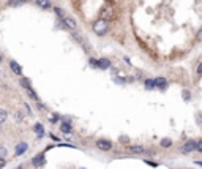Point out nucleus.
Instances as JSON below:
<instances>
[{
    "label": "nucleus",
    "mask_w": 202,
    "mask_h": 169,
    "mask_svg": "<svg viewBox=\"0 0 202 169\" xmlns=\"http://www.w3.org/2000/svg\"><path fill=\"white\" fill-rule=\"evenodd\" d=\"M107 29H109V24H107V21L104 19H98L95 24H93V32H95L97 35H104L107 32Z\"/></svg>",
    "instance_id": "1"
},
{
    "label": "nucleus",
    "mask_w": 202,
    "mask_h": 169,
    "mask_svg": "<svg viewBox=\"0 0 202 169\" xmlns=\"http://www.w3.org/2000/svg\"><path fill=\"white\" fill-rule=\"evenodd\" d=\"M97 147L100 149V150H111L112 149V142L111 141H107V139H98L97 141Z\"/></svg>",
    "instance_id": "2"
},
{
    "label": "nucleus",
    "mask_w": 202,
    "mask_h": 169,
    "mask_svg": "<svg viewBox=\"0 0 202 169\" xmlns=\"http://www.w3.org/2000/svg\"><path fill=\"white\" fill-rule=\"evenodd\" d=\"M21 84H22V87H25L27 93H29V95L33 98V100H38V96H36V93L33 92V89H32V86H30V82H29V81L22 78V79H21Z\"/></svg>",
    "instance_id": "3"
},
{
    "label": "nucleus",
    "mask_w": 202,
    "mask_h": 169,
    "mask_svg": "<svg viewBox=\"0 0 202 169\" xmlns=\"http://www.w3.org/2000/svg\"><path fill=\"white\" fill-rule=\"evenodd\" d=\"M63 27H65V29H68V30H76V29H77V24H76L74 19L65 16V18H63Z\"/></svg>",
    "instance_id": "4"
},
{
    "label": "nucleus",
    "mask_w": 202,
    "mask_h": 169,
    "mask_svg": "<svg viewBox=\"0 0 202 169\" xmlns=\"http://www.w3.org/2000/svg\"><path fill=\"white\" fill-rule=\"evenodd\" d=\"M112 18H114V10H112L111 6H106V8L101 10V18H100V19L107 21V19H112Z\"/></svg>",
    "instance_id": "5"
},
{
    "label": "nucleus",
    "mask_w": 202,
    "mask_h": 169,
    "mask_svg": "<svg viewBox=\"0 0 202 169\" xmlns=\"http://www.w3.org/2000/svg\"><path fill=\"white\" fill-rule=\"evenodd\" d=\"M193 150H196V142H193V141H188V142L183 144L182 149H180L182 153H190V152H193Z\"/></svg>",
    "instance_id": "6"
},
{
    "label": "nucleus",
    "mask_w": 202,
    "mask_h": 169,
    "mask_svg": "<svg viewBox=\"0 0 202 169\" xmlns=\"http://www.w3.org/2000/svg\"><path fill=\"white\" fill-rule=\"evenodd\" d=\"M27 149H29V144H27V142H19V144L16 146V150H14L16 157H21V155H24V153L27 152Z\"/></svg>",
    "instance_id": "7"
},
{
    "label": "nucleus",
    "mask_w": 202,
    "mask_h": 169,
    "mask_svg": "<svg viewBox=\"0 0 202 169\" xmlns=\"http://www.w3.org/2000/svg\"><path fill=\"white\" fill-rule=\"evenodd\" d=\"M10 68H11V71L14 73L16 76H21V74H22V68H21V65H19L18 62L11 60V62H10Z\"/></svg>",
    "instance_id": "8"
},
{
    "label": "nucleus",
    "mask_w": 202,
    "mask_h": 169,
    "mask_svg": "<svg viewBox=\"0 0 202 169\" xmlns=\"http://www.w3.org/2000/svg\"><path fill=\"white\" fill-rule=\"evenodd\" d=\"M44 163H46V160H44V153H38L36 157L32 160V164L36 166V167H38V166H43Z\"/></svg>",
    "instance_id": "9"
},
{
    "label": "nucleus",
    "mask_w": 202,
    "mask_h": 169,
    "mask_svg": "<svg viewBox=\"0 0 202 169\" xmlns=\"http://www.w3.org/2000/svg\"><path fill=\"white\" fill-rule=\"evenodd\" d=\"M60 130H62L63 133H71V131H73V128H71V123H70V119H65V120L62 122V125H60Z\"/></svg>",
    "instance_id": "10"
},
{
    "label": "nucleus",
    "mask_w": 202,
    "mask_h": 169,
    "mask_svg": "<svg viewBox=\"0 0 202 169\" xmlns=\"http://www.w3.org/2000/svg\"><path fill=\"white\" fill-rule=\"evenodd\" d=\"M155 86H156L158 89H161V90H164V89L167 87V81H166L164 78H156V79H155Z\"/></svg>",
    "instance_id": "11"
},
{
    "label": "nucleus",
    "mask_w": 202,
    "mask_h": 169,
    "mask_svg": "<svg viewBox=\"0 0 202 169\" xmlns=\"http://www.w3.org/2000/svg\"><path fill=\"white\" fill-rule=\"evenodd\" d=\"M33 131L38 134V137H43L44 136V126H43V123H35V126H33Z\"/></svg>",
    "instance_id": "12"
},
{
    "label": "nucleus",
    "mask_w": 202,
    "mask_h": 169,
    "mask_svg": "<svg viewBox=\"0 0 202 169\" xmlns=\"http://www.w3.org/2000/svg\"><path fill=\"white\" fill-rule=\"evenodd\" d=\"M35 3L41 8V10H49L52 5H51V0H35Z\"/></svg>",
    "instance_id": "13"
},
{
    "label": "nucleus",
    "mask_w": 202,
    "mask_h": 169,
    "mask_svg": "<svg viewBox=\"0 0 202 169\" xmlns=\"http://www.w3.org/2000/svg\"><path fill=\"white\" fill-rule=\"evenodd\" d=\"M109 66H111V60H107V59H100V60H98V68L107 70Z\"/></svg>",
    "instance_id": "14"
},
{
    "label": "nucleus",
    "mask_w": 202,
    "mask_h": 169,
    "mask_svg": "<svg viewBox=\"0 0 202 169\" xmlns=\"http://www.w3.org/2000/svg\"><path fill=\"white\" fill-rule=\"evenodd\" d=\"M130 152H131V153H144L145 149H144L142 146H131V147H130Z\"/></svg>",
    "instance_id": "15"
},
{
    "label": "nucleus",
    "mask_w": 202,
    "mask_h": 169,
    "mask_svg": "<svg viewBox=\"0 0 202 169\" xmlns=\"http://www.w3.org/2000/svg\"><path fill=\"white\" fill-rule=\"evenodd\" d=\"M155 87H156V86H155V81H153V79H147V81H145V89H147V90H153Z\"/></svg>",
    "instance_id": "16"
},
{
    "label": "nucleus",
    "mask_w": 202,
    "mask_h": 169,
    "mask_svg": "<svg viewBox=\"0 0 202 169\" xmlns=\"http://www.w3.org/2000/svg\"><path fill=\"white\" fill-rule=\"evenodd\" d=\"M159 144H161V147H164V149H167V147H171V146H172V141H171V139H167V137H164V139H163V141H161V142H159Z\"/></svg>",
    "instance_id": "17"
},
{
    "label": "nucleus",
    "mask_w": 202,
    "mask_h": 169,
    "mask_svg": "<svg viewBox=\"0 0 202 169\" xmlns=\"http://www.w3.org/2000/svg\"><path fill=\"white\" fill-rule=\"evenodd\" d=\"M6 117H8V112H6L5 109L0 108V123H3V122L6 120Z\"/></svg>",
    "instance_id": "18"
},
{
    "label": "nucleus",
    "mask_w": 202,
    "mask_h": 169,
    "mask_svg": "<svg viewBox=\"0 0 202 169\" xmlns=\"http://www.w3.org/2000/svg\"><path fill=\"white\" fill-rule=\"evenodd\" d=\"M22 3V0H8V6H21Z\"/></svg>",
    "instance_id": "19"
},
{
    "label": "nucleus",
    "mask_w": 202,
    "mask_h": 169,
    "mask_svg": "<svg viewBox=\"0 0 202 169\" xmlns=\"http://www.w3.org/2000/svg\"><path fill=\"white\" fill-rule=\"evenodd\" d=\"M54 11H56V15H57L59 18H62V19L65 18V13L62 11V8H54Z\"/></svg>",
    "instance_id": "20"
},
{
    "label": "nucleus",
    "mask_w": 202,
    "mask_h": 169,
    "mask_svg": "<svg viewBox=\"0 0 202 169\" xmlns=\"http://www.w3.org/2000/svg\"><path fill=\"white\" fill-rule=\"evenodd\" d=\"M6 153H8V150H6L5 147H0V158H5Z\"/></svg>",
    "instance_id": "21"
},
{
    "label": "nucleus",
    "mask_w": 202,
    "mask_h": 169,
    "mask_svg": "<svg viewBox=\"0 0 202 169\" xmlns=\"http://www.w3.org/2000/svg\"><path fill=\"white\" fill-rule=\"evenodd\" d=\"M196 150L202 152V139H197V141H196Z\"/></svg>",
    "instance_id": "22"
},
{
    "label": "nucleus",
    "mask_w": 202,
    "mask_h": 169,
    "mask_svg": "<svg viewBox=\"0 0 202 169\" xmlns=\"http://www.w3.org/2000/svg\"><path fill=\"white\" fill-rule=\"evenodd\" d=\"M49 120H51V122H52V123H56V122H57V120H59V117H57V114H54V116H52V117H49Z\"/></svg>",
    "instance_id": "23"
},
{
    "label": "nucleus",
    "mask_w": 202,
    "mask_h": 169,
    "mask_svg": "<svg viewBox=\"0 0 202 169\" xmlns=\"http://www.w3.org/2000/svg\"><path fill=\"white\" fill-rule=\"evenodd\" d=\"M196 38H197V41H202V29L196 33Z\"/></svg>",
    "instance_id": "24"
},
{
    "label": "nucleus",
    "mask_w": 202,
    "mask_h": 169,
    "mask_svg": "<svg viewBox=\"0 0 202 169\" xmlns=\"http://www.w3.org/2000/svg\"><path fill=\"white\" fill-rule=\"evenodd\" d=\"M5 163H6L5 158H0V169H3V167H5Z\"/></svg>",
    "instance_id": "25"
},
{
    "label": "nucleus",
    "mask_w": 202,
    "mask_h": 169,
    "mask_svg": "<svg viewBox=\"0 0 202 169\" xmlns=\"http://www.w3.org/2000/svg\"><path fill=\"white\" fill-rule=\"evenodd\" d=\"M183 96H185V100H190V92L185 90V92H183Z\"/></svg>",
    "instance_id": "26"
},
{
    "label": "nucleus",
    "mask_w": 202,
    "mask_h": 169,
    "mask_svg": "<svg viewBox=\"0 0 202 169\" xmlns=\"http://www.w3.org/2000/svg\"><path fill=\"white\" fill-rule=\"evenodd\" d=\"M197 74H202V62H200L199 66H197Z\"/></svg>",
    "instance_id": "27"
},
{
    "label": "nucleus",
    "mask_w": 202,
    "mask_h": 169,
    "mask_svg": "<svg viewBox=\"0 0 202 169\" xmlns=\"http://www.w3.org/2000/svg\"><path fill=\"white\" fill-rule=\"evenodd\" d=\"M145 163H147V164H150L152 167H156V166H158V164H156V163H153V161H145Z\"/></svg>",
    "instance_id": "28"
},
{
    "label": "nucleus",
    "mask_w": 202,
    "mask_h": 169,
    "mask_svg": "<svg viewBox=\"0 0 202 169\" xmlns=\"http://www.w3.org/2000/svg\"><path fill=\"white\" fill-rule=\"evenodd\" d=\"M2 60H3V57H2V54H0V63H2Z\"/></svg>",
    "instance_id": "29"
},
{
    "label": "nucleus",
    "mask_w": 202,
    "mask_h": 169,
    "mask_svg": "<svg viewBox=\"0 0 202 169\" xmlns=\"http://www.w3.org/2000/svg\"><path fill=\"white\" fill-rule=\"evenodd\" d=\"M196 164H200V166H202V161H196Z\"/></svg>",
    "instance_id": "30"
},
{
    "label": "nucleus",
    "mask_w": 202,
    "mask_h": 169,
    "mask_svg": "<svg viewBox=\"0 0 202 169\" xmlns=\"http://www.w3.org/2000/svg\"><path fill=\"white\" fill-rule=\"evenodd\" d=\"M22 2H32V0H22Z\"/></svg>",
    "instance_id": "31"
},
{
    "label": "nucleus",
    "mask_w": 202,
    "mask_h": 169,
    "mask_svg": "<svg viewBox=\"0 0 202 169\" xmlns=\"http://www.w3.org/2000/svg\"><path fill=\"white\" fill-rule=\"evenodd\" d=\"M106 2H114V0H106Z\"/></svg>",
    "instance_id": "32"
}]
</instances>
